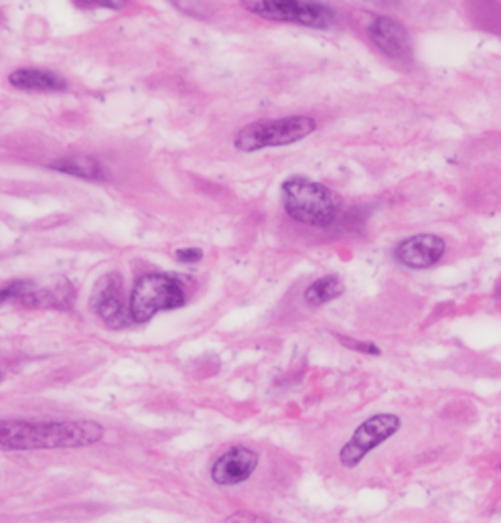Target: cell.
Masks as SVG:
<instances>
[{
    "label": "cell",
    "mask_w": 501,
    "mask_h": 523,
    "mask_svg": "<svg viewBox=\"0 0 501 523\" xmlns=\"http://www.w3.org/2000/svg\"><path fill=\"white\" fill-rule=\"evenodd\" d=\"M104 438V426L94 420H17L0 418V451H61L86 448Z\"/></svg>",
    "instance_id": "cell-1"
},
{
    "label": "cell",
    "mask_w": 501,
    "mask_h": 523,
    "mask_svg": "<svg viewBox=\"0 0 501 523\" xmlns=\"http://www.w3.org/2000/svg\"><path fill=\"white\" fill-rule=\"evenodd\" d=\"M284 213L301 226L327 230L343 219V197L309 177H289L280 187Z\"/></svg>",
    "instance_id": "cell-2"
},
{
    "label": "cell",
    "mask_w": 501,
    "mask_h": 523,
    "mask_svg": "<svg viewBox=\"0 0 501 523\" xmlns=\"http://www.w3.org/2000/svg\"><path fill=\"white\" fill-rule=\"evenodd\" d=\"M187 303V292L179 278L165 272H147L136 278L128 311L132 323H149L161 311L181 309Z\"/></svg>",
    "instance_id": "cell-3"
},
{
    "label": "cell",
    "mask_w": 501,
    "mask_h": 523,
    "mask_svg": "<svg viewBox=\"0 0 501 523\" xmlns=\"http://www.w3.org/2000/svg\"><path fill=\"white\" fill-rule=\"evenodd\" d=\"M317 132V120L313 116H284L270 120H256L244 126L236 138L234 146L238 153H256L264 148L289 146L305 140Z\"/></svg>",
    "instance_id": "cell-4"
},
{
    "label": "cell",
    "mask_w": 501,
    "mask_h": 523,
    "mask_svg": "<svg viewBox=\"0 0 501 523\" xmlns=\"http://www.w3.org/2000/svg\"><path fill=\"white\" fill-rule=\"evenodd\" d=\"M242 7L266 21L309 29H331L337 23L335 9L323 3H307V0H246Z\"/></svg>",
    "instance_id": "cell-5"
},
{
    "label": "cell",
    "mask_w": 501,
    "mask_h": 523,
    "mask_svg": "<svg viewBox=\"0 0 501 523\" xmlns=\"http://www.w3.org/2000/svg\"><path fill=\"white\" fill-rule=\"evenodd\" d=\"M402 428V418L392 412H380L370 418H366L360 426L353 430L349 440L341 446L339 451V463L343 469H355L360 467L362 461L376 451L378 446L388 442L392 436H396Z\"/></svg>",
    "instance_id": "cell-6"
},
{
    "label": "cell",
    "mask_w": 501,
    "mask_h": 523,
    "mask_svg": "<svg viewBox=\"0 0 501 523\" xmlns=\"http://www.w3.org/2000/svg\"><path fill=\"white\" fill-rule=\"evenodd\" d=\"M260 455L250 446L236 444L213 459L209 467L211 483L220 489H234L248 483L258 471Z\"/></svg>",
    "instance_id": "cell-7"
},
{
    "label": "cell",
    "mask_w": 501,
    "mask_h": 523,
    "mask_svg": "<svg viewBox=\"0 0 501 523\" xmlns=\"http://www.w3.org/2000/svg\"><path fill=\"white\" fill-rule=\"evenodd\" d=\"M90 305L98 319H102L110 329H124L132 323L122 290V276L118 272H108L96 282Z\"/></svg>",
    "instance_id": "cell-8"
},
{
    "label": "cell",
    "mask_w": 501,
    "mask_h": 523,
    "mask_svg": "<svg viewBox=\"0 0 501 523\" xmlns=\"http://www.w3.org/2000/svg\"><path fill=\"white\" fill-rule=\"evenodd\" d=\"M447 254V242L437 234H412L400 240L392 256L394 260L408 270H428L437 266Z\"/></svg>",
    "instance_id": "cell-9"
},
{
    "label": "cell",
    "mask_w": 501,
    "mask_h": 523,
    "mask_svg": "<svg viewBox=\"0 0 501 523\" xmlns=\"http://www.w3.org/2000/svg\"><path fill=\"white\" fill-rule=\"evenodd\" d=\"M368 37L376 45V49L392 61H410L414 57V43L406 27L388 17L374 15L368 21Z\"/></svg>",
    "instance_id": "cell-10"
},
{
    "label": "cell",
    "mask_w": 501,
    "mask_h": 523,
    "mask_svg": "<svg viewBox=\"0 0 501 523\" xmlns=\"http://www.w3.org/2000/svg\"><path fill=\"white\" fill-rule=\"evenodd\" d=\"M29 309H57V311H69L74 309L76 303V290L67 280H57L49 286L33 288L23 301Z\"/></svg>",
    "instance_id": "cell-11"
},
{
    "label": "cell",
    "mask_w": 501,
    "mask_h": 523,
    "mask_svg": "<svg viewBox=\"0 0 501 523\" xmlns=\"http://www.w3.org/2000/svg\"><path fill=\"white\" fill-rule=\"evenodd\" d=\"M7 82L25 92H63L67 88V80L63 76L41 67H19L9 73Z\"/></svg>",
    "instance_id": "cell-12"
},
{
    "label": "cell",
    "mask_w": 501,
    "mask_h": 523,
    "mask_svg": "<svg viewBox=\"0 0 501 523\" xmlns=\"http://www.w3.org/2000/svg\"><path fill=\"white\" fill-rule=\"evenodd\" d=\"M47 169H51L55 173L69 175V177H78V179H84V181H96V183L110 179L106 167L90 155H67L63 159L49 163Z\"/></svg>",
    "instance_id": "cell-13"
},
{
    "label": "cell",
    "mask_w": 501,
    "mask_h": 523,
    "mask_svg": "<svg viewBox=\"0 0 501 523\" xmlns=\"http://www.w3.org/2000/svg\"><path fill=\"white\" fill-rule=\"evenodd\" d=\"M343 294H345V282L339 276L329 274V276H323V278H317L315 282H311L305 288L303 298L309 307L317 309V307L337 301V298H341Z\"/></svg>",
    "instance_id": "cell-14"
},
{
    "label": "cell",
    "mask_w": 501,
    "mask_h": 523,
    "mask_svg": "<svg viewBox=\"0 0 501 523\" xmlns=\"http://www.w3.org/2000/svg\"><path fill=\"white\" fill-rule=\"evenodd\" d=\"M35 288L33 280H11L0 286V305L9 301H23V298Z\"/></svg>",
    "instance_id": "cell-15"
},
{
    "label": "cell",
    "mask_w": 501,
    "mask_h": 523,
    "mask_svg": "<svg viewBox=\"0 0 501 523\" xmlns=\"http://www.w3.org/2000/svg\"><path fill=\"white\" fill-rule=\"evenodd\" d=\"M337 341L351 349V351H357V353H364V355H380L382 349L376 345V343H370V341H360V339H351V337H343V335H335Z\"/></svg>",
    "instance_id": "cell-16"
},
{
    "label": "cell",
    "mask_w": 501,
    "mask_h": 523,
    "mask_svg": "<svg viewBox=\"0 0 501 523\" xmlns=\"http://www.w3.org/2000/svg\"><path fill=\"white\" fill-rule=\"evenodd\" d=\"M226 523H274V521L250 511H236L230 517H226Z\"/></svg>",
    "instance_id": "cell-17"
},
{
    "label": "cell",
    "mask_w": 501,
    "mask_h": 523,
    "mask_svg": "<svg viewBox=\"0 0 501 523\" xmlns=\"http://www.w3.org/2000/svg\"><path fill=\"white\" fill-rule=\"evenodd\" d=\"M175 260L181 264H197L203 260V252L199 248H179L175 250Z\"/></svg>",
    "instance_id": "cell-18"
},
{
    "label": "cell",
    "mask_w": 501,
    "mask_h": 523,
    "mask_svg": "<svg viewBox=\"0 0 501 523\" xmlns=\"http://www.w3.org/2000/svg\"><path fill=\"white\" fill-rule=\"evenodd\" d=\"M74 5H78V7H104V9H116V11L126 7V3H110V0H104V3H102V0H90V3H80V0H76Z\"/></svg>",
    "instance_id": "cell-19"
},
{
    "label": "cell",
    "mask_w": 501,
    "mask_h": 523,
    "mask_svg": "<svg viewBox=\"0 0 501 523\" xmlns=\"http://www.w3.org/2000/svg\"><path fill=\"white\" fill-rule=\"evenodd\" d=\"M0 382H3V371H0Z\"/></svg>",
    "instance_id": "cell-20"
},
{
    "label": "cell",
    "mask_w": 501,
    "mask_h": 523,
    "mask_svg": "<svg viewBox=\"0 0 501 523\" xmlns=\"http://www.w3.org/2000/svg\"><path fill=\"white\" fill-rule=\"evenodd\" d=\"M499 471H501V465H499Z\"/></svg>",
    "instance_id": "cell-21"
}]
</instances>
